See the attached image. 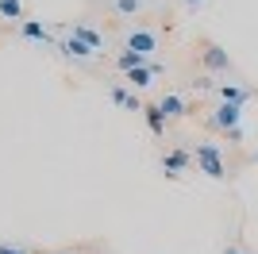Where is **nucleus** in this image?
Listing matches in <instances>:
<instances>
[{
    "label": "nucleus",
    "mask_w": 258,
    "mask_h": 254,
    "mask_svg": "<svg viewBox=\"0 0 258 254\" xmlns=\"http://www.w3.org/2000/svg\"><path fill=\"white\" fill-rule=\"evenodd\" d=\"M224 254H243V250H239V246H227V250Z\"/></svg>",
    "instance_id": "nucleus-18"
},
{
    "label": "nucleus",
    "mask_w": 258,
    "mask_h": 254,
    "mask_svg": "<svg viewBox=\"0 0 258 254\" xmlns=\"http://www.w3.org/2000/svg\"><path fill=\"white\" fill-rule=\"evenodd\" d=\"M185 4H189V8H197V4H205V0H185Z\"/></svg>",
    "instance_id": "nucleus-19"
},
{
    "label": "nucleus",
    "mask_w": 258,
    "mask_h": 254,
    "mask_svg": "<svg viewBox=\"0 0 258 254\" xmlns=\"http://www.w3.org/2000/svg\"><path fill=\"white\" fill-rule=\"evenodd\" d=\"M0 254H27L23 246H0Z\"/></svg>",
    "instance_id": "nucleus-17"
},
{
    "label": "nucleus",
    "mask_w": 258,
    "mask_h": 254,
    "mask_svg": "<svg viewBox=\"0 0 258 254\" xmlns=\"http://www.w3.org/2000/svg\"><path fill=\"white\" fill-rule=\"evenodd\" d=\"M151 77H154L151 66H139V70H131V74H127V81L135 85V89H147V85H151Z\"/></svg>",
    "instance_id": "nucleus-11"
},
{
    "label": "nucleus",
    "mask_w": 258,
    "mask_h": 254,
    "mask_svg": "<svg viewBox=\"0 0 258 254\" xmlns=\"http://www.w3.org/2000/svg\"><path fill=\"white\" fill-rule=\"evenodd\" d=\"M143 112H147V127H151L154 135H162V131H166V116L158 112V104H154V108H143Z\"/></svg>",
    "instance_id": "nucleus-12"
},
{
    "label": "nucleus",
    "mask_w": 258,
    "mask_h": 254,
    "mask_svg": "<svg viewBox=\"0 0 258 254\" xmlns=\"http://www.w3.org/2000/svg\"><path fill=\"white\" fill-rule=\"evenodd\" d=\"M143 0H116V12H123V16H131V12H139Z\"/></svg>",
    "instance_id": "nucleus-15"
},
{
    "label": "nucleus",
    "mask_w": 258,
    "mask_h": 254,
    "mask_svg": "<svg viewBox=\"0 0 258 254\" xmlns=\"http://www.w3.org/2000/svg\"><path fill=\"white\" fill-rule=\"evenodd\" d=\"M0 16H8V20H20V16H23V4H20V0H0Z\"/></svg>",
    "instance_id": "nucleus-13"
},
{
    "label": "nucleus",
    "mask_w": 258,
    "mask_h": 254,
    "mask_svg": "<svg viewBox=\"0 0 258 254\" xmlns=\"http://www.w3.org/2000/svg\"><path fill=\"white\" fill-rule=\"evenodd\" d=\"M220 100H224V104H239V108H243L250 100V93H247V89H239V85H220Z\"/></svg>",
    "instance_id": "nucleus-6"
},
{
    "label": "nucleus",
    "mask_w": 258,
    "mask_h": 254,
    "mask_svg": "<svg viewBox=\"0 0 258 254\" xmlns=\"http://www.w3.org/2000/svg\"><path fill=\"white\" fill-rule=\"evenodd\" d=\"M23 35H27V39H50V35H46V27H43V23H35V20H27V23H23Z\"/></svg>",
    "instance_id": "nucleus-14"
},
{
    "label": "nucleus",
    "mask_w": 258,
    "mask_h": 254,
    "mask_svg": "<svg viewBox=\"0 0 258 254\" xmlns=\"http://www.w3.org/2000/svg\"><path fill=\"white\" fill-rule=\"evenodd\" d=\"M197 166H201V173H208L212 181H224L227 177L224 150L216 147V143H197Z\"/></svg>",
    "instance_id": "nucleus-1"
},
{
    "label": "nucleus",
    "mask_w": 258,
    "mask_h": 254,
    "mask_svg": "<svg viewBox=\"0 0 258 254\" xmlns=\"http://www.w3.org/2000/svg\"><path fill=\"white\" fill-rule=\"evenodd\" d=\"M74 39H81L85 46H93V50H100V42H104L93 27H85V23H77V27H74Z\"/></svg>",
    "instance_id": "nucleus-8"
},
{
    "label": "nucleus",
    "mask_w": 258,
    "mask_h": 254,
    "mask_svg": "<svg viewBox=\"0 0 258 254\" xmlns=\"http://www.w3.org/2000/svg\"><path fill=\"white\" fill-rule=\"evenodd\" d=\"M185 166H189V154H185V150H170V154L162 158V169H166L170 177H177V173H181Z\"/></svg>",
    "instance_id": "nucleus-5"
},
{
    "label": "nucleus",
    "mask_w": 258,
    "mask_h": 254,
    "mask_svg": "<svg viewBox=\"0 0 258 254\" xmlns=\"http://www.w3.org/2000/svg\"><path fill=\"white\" fill-rule=\"evenodd\" d=\"M158 112H162V116H185V100H181V96H162V100H158Z\"/></svg>",
    "instance_id": "nucleus-7"
},
{
    "label": "nucleus",
    "mask_w": 258,
    "mask_h": 254,
    "mask_svg": "<svg viewBox=\"0 0 258 254\" xmlns=\"http://www.w3.org/2000/svg\"><path fill=\"white\" fill-rule=\"evenodd\" d=\"M239 119H243V108L239 104H224V100H220V108L212 112V123L220 127V131H235Z\"/></svg>",
    "instance_id": "nucleus-2"
},
{
    "label": "nucleus",
    "mask_w": 258,
    "mask_h": 254,
    "mask_svg": "<svg viewBox=\"0 0 258 254\" xmlns=\"http://www.w3.org/2000/svg\"><path fill=\"white\" fill-rule=\"evenodd\" d=\"M139 66H151V62H147L143 54H135V50H123V54H119V70H127V74H131V70H139Z\"/></svg>",
    "instance_id": "nucleus-9"
},
{
    "label": "nucleus",
    "mask_w": 258,
    "mask_h": 254,
    "mask_svg": "<svg viewBox=\"0 0 258 254\" xmlns=\"http://www.w3.org/2000/svg\"><path fill=\"white\" fill-rule=\"evenodd\" d=\"M201 58H205L208 70H231V58H227V50H224V46H216V42H205Z\"/></svg>",
    "instance_id": "nucleus-3"
},
{
    "label": "nucleus",
    "mask_w": 258,
    "mask_h": 254,
    "mask_svg": "<svg viewBox=\"0 0 258 254\" xmlns=\"http://www.w3.org/2000/svg\"><path fill=\"white\" fill-rule=\"evenodd\" d=\"M62 50H66V54H74V58H89V54H93V46H85L81 39H74V35H70V39L62 42Z\"/></svg>",
    "instance_id": "nucleus-10"
},
{
    "label": "nucleus",
    "mask_w": 258,
    "mask_h": 254,
    "mask_svg": "<svg viewBox=\"0 0 258 254\" xmlns=\"http://www.w3.org/2000/svg\"><path fill=\"white\" fill-rule=\"evenodd\" d=\"M254 162H258V154H254Z\"/></svg>",
    "instance_id": "nucleus-20"
},
{
    "label": "nucleus",
    "mask_w": 258,
    "mask_h": 254,
    "mask_svg": "<svg viewBox=\"0 0 258 254\" xmlns=\"http://www.w3.org/2000/svg\"><path fill=\"white\" fill-rule=\"evenodd\" d=\"M112 100H116V104H123V100H127V89H119V85H116V89H112Z\"/></svg>",
    "instance_id": "nucleus-16"
},
{
    "label": "nucleus",
    "mask_w": 258,
    "mask_h": 254,
    "mask_svg": "<svg viewBox=\"0 0 258 254\" xmlns=\"http://www.w3.org/2000/svg\"><path fill=\"white\" fill-rule=\"evenodd\" d=\"M154 46H158V39H154L151 31H131V35H127V50L143 54V58H147V54H151Z\"/></svg>",
    "instance_id": "nucleus-4"
}]
</instances>
